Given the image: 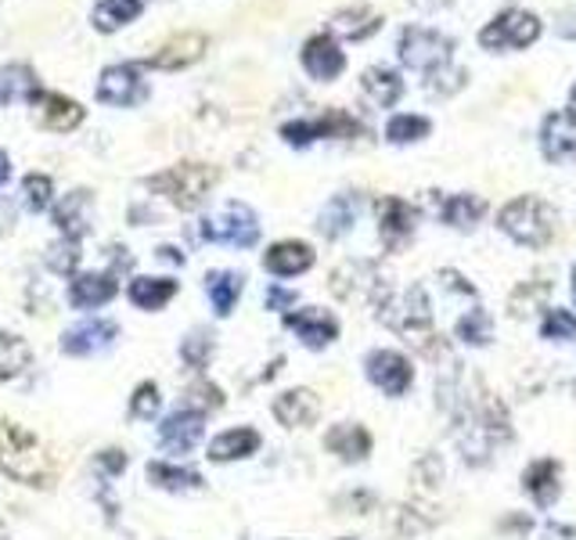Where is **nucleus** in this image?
<instances>
[{
	"label": "nucleus",
	"instance_id": "obj_9",
	"mask_svg": "<svg viewBox=\"0 0 576 540\" xmlns=\"http://www.w3.org/2000/svg\"><path fill=\"white\" fill-rule=\"evenodd\" d=\"M202 436H206V415L192 411V407H181V411H173L158 421L155 440L166 455H192Z\"/></svg>",
	"mask_w": 576,
	"mask_h": 540
},
{
	"label": "nucleus",
	"instance_id": "obj_37",
	"mask_svg": "<svg viewBox=\"0 0 576 540\" xmlns=\"http://www.w3.org/2000/svg\"><path fill=\"white\" fill-rule=\"evenodd\" d=\"M40 91L37 77L25 65H8L0 72V101H14V98H33Z\"/></svg>",
	"mask_w": 576,
	"mask_h": 540
},
{
	"label": "nucleus",
	"instance_id": "obj_27",
	"mask_svg": "<svg viewBox=\"0 0 576 540\" xmlns=\"http://www.w3.org/2000/svg\"><path fill=\"white\" fill-rule=\"evenodd\" d=\"M241 288H245V277L238 271H209L206 274V292H209V303L216 317H230L235 306L241 299Z\"/></svg>",
	"mask_w": 576,
	"mask_h": 540
},
{
	"label": "nucleus",
	"instance_id": "obj_34",
	"mask_svg": "<svg viewBox=\"0 0 576 540\" xmlns=\"http://www.w3.org/2000/svg\"><path fill=\"white\" fill-rule=\"evenodd\" d=\"M216 354V339L206 332V328H195V332H187L184 335V343H181V360L187 364L192 371H206L209 368V360Z\"/></svg>",
	"mask_w": 576,
	"mask_h": 540
},
{
	"label": "nucleus",
	"instance_id": "obj_17",
	"mask_svg": "<svg viewBox=\"0 0 576 540\" xmlns=\"http://www.w3.org/2000/svg\"><path fill=\"white\" fill-rule=\"evenodd\" d=\"M541 152L547 163H569L576 155V120L569 112H552L541 123Z\"/></svg>",
	"mask_w": 576,
	"mask_h": 540
},
{
	"label": "nucleus",
	"instance_id": "obj_8",
	"mask_svg": "<svg viewBox=\"0 0 576 540\" xmlns=\"http://www.w3.org/2000/svg\"><path fill=\"white\" fill-rule=\"evenodd\" d=\"M148 98V80L141 77V65H109L97 80V101L112 109H134Z\"/></svg>",
	"mask_w": 576,
	"mask_h": 540
},
{
	"label": "nucleus",
	"instance_id": "obj_50",
	"mask_svg": "<svg viewBox=\"0 0 576 540\" xmlns=\"http://www.w3.org/2000/svg\"><path fill=\"white\" fill-rule=\"evenodd\" d=\"M0 540H11V533H8V527H4V522H0Z\"/></svg>",
	"mask_w": 576,
	"mask_h": 540
},
{
	"label": "nucleus",
	"instance_id": "obj_29",
	"mask_svg": "<svg viewBox=\"0 0 576 540\" xmlns=\"http://www.w3.org/2000/svg\"><path fill=\"white\" fill-rule=\"evenodd\" d=\"M360 91H364V98L371 101V105H379V109H393L397 101L403 98V80L397 77L393 69L374 65V69L364 72V77H360Z\"/></svg>",
	"mask_w": 576,
	"mask_h": 540
},
{
	"label": "nucleus",
	"instance_id": "obj_11",
	"mask_svg": "<svg viewBox=\"0 0 576 540\" xmlns=\"http://www.w3.org/2000/svg\"><path fill=\"white\" fill-rule=\"evenodd\" d=\"M115 335H120V325L109 320V317L80 320V325H72V328L62 332V354H69V357L101 354V349H109L115 343Z\"/></svg>",
	"mask_w": 576,
	"mask_h": 540
},
{
	"label": "nucleus",
	"instance_id": "obj_43",
	"mask_svg": "<svg viewBox=\"0 0 576 540\" xmlns=\"http://www.w3.org/2000/svg\"><path fill=\"white\" fill-rule=\"evenodd\" d=\"M48 264H51V271H58V274H76V264H80V242H76V238L54 242L51 249H48Z\"/></svg>",
	"mask_w": 576,
	"mask_h": 540
},
{
	"label": "nucleus",
	"instance_id": "obj_18",
	"mask_svg": "<svg viewBox=\"0 0 576 540\" xmlns=\"http://www.w3.org/2000/svg\"><path fill=\"white\" fill-rule=\"evenodd\" d=\"M206 37L202 33H177V37H169L163 48H158L152 58H148V65L152 69H163V72H181L187 65H195L202 54H206Z\"/></svg>",
	"mask_w": 576,
	"mask_h": 540
},
{
	"label": "nucleus",
	"instance_id": "obj_39",
	"mask_svg": "<svg viewBox=\"0 0 576 540\" xmlns=\"http://www.w3.org/2000/svg\"><path fill=\"white\" fill-rule=\"evenodd\" d=\"M22 202L29 213H43L54 202V181L48 173H29L22 181Z\"/></svg>",
	"mask_w": 576,
	"mask_h": 540
},
{
	"label": "nucleus",
	"instance_id": "obj_10",
	"mask_svg": "<svg viewBox=\"0 0 576 540\" xmlns=\"http://www.w3.org/2000/svg\"><path fill=\"white\" fill-rule=\"evenodd\" d=\"M360 123L346 112H328L321 120H292L281 126V137L292 144V149H307V144L321 137H357Z\"/></svg>",
	"mask_w": 576,
	"mask_h": 540
},
{
	"label": "nucleus",
	"instance_id": "obj_13",
	"mask_svg": "<svg viewBox=\"0 0 576 540\" xmlns=\"http://www.w3.org/2000/svg\"><path fill=\"white\" fill-rule=\"evenodd\" d=\"M29 105H33V115L43 130H54V134H69V130H76L83 123V105L80 101H72L65 94H54V91H37L29 98Z\"/></svg>",
	"mask_w": 576,
	"mask_h": 540
},
{
	"label": "nucleus",
	"instance_id": "obj_46",
	"mask_svg": "<svg viewBox=\"0 0 576 540\" xmlns=\"http://www.w3.org/2000/svg\"><path fill=\"white\" fill-rule=\"evenodd\" d=\"M296 292L292 288H278V285H270L267 288V310H274V314H278V310H288V306H296Z\"/></svg>",
	"mask_w": 576,
	"mask_h": 540
},
{
	"label": "nucleus",
	"instance_id": "obj_20",
	"mask_svg": "<svg viewBox=\"0 0 576 540\" xmlns=\"http://www.w3.org/2000/svg\"><path fill=\"white\" fill-rule=\"evenodd\" d=\"M313 249L307 242H296V238H285V242H274L270 249L264 253V267L274 277H299L313 267Z\"/></svg>",
	"mask_w": 576,
	"mask_h": 540
},
{
	"label": "nucleus",
	"instance_id": "obj_6",
	"mask_svg": "<svg viewBox=\"0 0 576 540\" xmlns=\"http://www.w3.org/2000/svg\"><path fill=\"white\" fill-rule=\"evenodd\" d=\"M541 37V19L533 11H501L494 22L480 29V43L486 51H518Z\"/></svg>",
	"mask_w": 576,
	"mask_h": 540
},
{
	"label": "nucleus",
	"instance_id": "obj_51",
	"mask_svg": "<svg viewBox=\"0 0 576 540\" xmlns=\"http://www.w3.org/2000/svg\"><path fill=\"white\" fill-rule=\"evenodd\" d=\"M573 299H576V267H573Z\"/></svg>",
	"mask_w": 576,
	"mask_h": 540
},
{
	"label": "nucleus",
	"instance_id": "obj_5",
	"mask_svg": "<svg viewBox=\"0 0 576 540\" xmlns=\"http://www.w3.org/2000/svg\"><path fill=\"white\" fill-rule=\"evenodd\" d=\"M454 58V40L436 33V29H425V26H411L400 33V62L414 69V72H440L451 65Z\"/></svg>",
	"mask_w": 576,
	"mask_h": 540
},
{
	"label": "nucleus",
	"instance_id": "obj_52",
	"mask_svg": "<svg viewBox=\"0 0 576 540\" xmlns=\"http://www.w3.org/2000/svg\"><path fill=\"white\" fill-rule=\"evenodd\" d=\"M342 540H353V537H342Z\"/></svg>",
	"mask_w": 576,
	"mask_h": 540
},
{
	"label": "nucleus",
	"instance_id": "obj_48",
	"mask_svg": "<svg viewBox=\"0 0 576 540\" xmlns=\"http://www.w3.org/2000/svg\"><path fill=\"white\" fill-rule=\"evenodd\" d=\"M8 177H11V159L0 152V184H4Z\"/></svg>",
	"mask_w": 576,
	"mask_h": 540
},
{
	"label": "nucleus",
	"instance_id": "obj_4",
	"mask_svg": "<svg viewBox=\"0 0 576 540\" xmlns=\"http://www.w3.org/2000/svg\"><path fill=\"white\" fill-rule=\"evenodd\" d=\"M198 235L206 242L235 245V249H253L259 242V216L245 202H224L220 210L198 224Z\"/></svg>",
	"mask_w": 576,
	"mask_h": 540
},
{
	"label": "nucleus",
	"instance_id": "obj_40",
	"mask_svg": "<svg viewBox=\"0 0 576 540\" xmlns=\"http://www.w3.org/2000/svg\"><path fill=\"white\" fill-rule=\"evenodd\" d=\"M541 335H544V339H552V343H569V339H576V314L558 310V306L544 310Z\"/></svg>",
	"mask_w": 576,
	"mask_h": 540
},
{
	"label": "nucleus",
	"instance_id": "obj_12",
	"mask_svg": "<svg viewBox=\"0 0 576 540\" xmlns=\"http://www.w3.org/2000/svg\"><path fill=\"white\" fill-rule=\"evenodd\" d=\"M285 328L292 332L307 349H325L339 339V320L328 310H321V306H307V310L285 314Z\"/></svg>",
	"mask_w": 576,
	"mask_h": 540
},
{
	"label": "nucleus",
	"instance_id": "obj_1",
	"mask_svg": "<svg viewBox=\"0 0 576 540\" xmlns=\"http://www.w3.org/2000/svg\"><path fill=\"white\" fill-rule=\"evenodd\" d=\"M0 472L33 490H51L58 476L48 444L11 418H0Z\"/></svg>",
	"mask_w": 576,
	"mask_h": 540
},
{
	"label": "nucleus",
	"instance_id": "obj_32",
	"mask_svg": "<svg viewBox=\"0 0 576 540\" xmlns=\"http://www.w3.org/2000/svg\"><path fill=\"white\" fill-rule=\"evenodd\" d=\"M379 26H382L379 14H374L371 8H364V4H357V8L339 11L336 19H331V33L346 37V40H364V37H371Z\"/></svg>",
	"mask_w": 576,
	"mask_h": 540
},
{
	"label": "nucleus",
	"instance_id": "obj_16",
	"mask_svg": "<svg viewBox=\"0 0 576 540\" xmlns=\"http://www.w3.org/2000/svg\"><path fill=\"white\" fill-rule=\"evenodd\" d=\"M299 62H302V69H307L313 80L328 83V80H336L339 72L346 69V54L339 51L336 37H328V33H317V37H310L307 43H302V54H299Z\"/></svg>",
	"mask_w": 576,
	"mask_h": 540
},
{
	"label": "nucleus",
	"instance_id": "obj_2",
	"mask_svg": "<svg viewBox=\"0 0 576 540\" xmlns=\"http://www.w3.org/2000/svg\"><path fill=\"white\" fill-rule=\"evenodd\" d=\"M497 227L526 249H544L558 231V213L537 195H518L497 213Z\"/></svg>",
	"mask_w": 576,
	"mask_h": 540
},
{
	"label": "nucleus",
	"instance_id": "obj_49",
	"mask_svg": "<svg viewBox=\"0 0 576 540\" xmlns=\"http://www.w3.org/2000/svg\"><path fill=\"white\" fill-rule=\"evenodd\" d=\"M569 115L576 120V83H573V91H569Z\"/></svg>",
	"mask_w": 576,
	"mask_h": 540
},
{
	"label": "nucleus",
	"instance_id": "obj_23",
	"mask_svg": "<svg viewBox=\"0 0 576 540\" xmlns=\"http://www.w3.org/2000/svg\"><path fill=\"white\" fill-rule=\"evenodd\" d=\"M523 487H526V493H529L537 508H552L558 501V493H562V469H558V461H552V458L533 461L529 469L523 472Z\"/></svg>",
	"mask_w": 576,
	"mask_h": 540
},
{
	"label": "nucleus",
	"instance_id": "obj_31",
	"mask_svg": "<svg viewBox=\"0 0 576 540\" xmlns=\"http://www.w3.org/2000/svg\"><path fill=\"white\" fill-rule=\"evenodd\" d=\"M141 0H97V8L91 14V22L97 33H115V29L130 26L141 14Z\"/></svg>",
	"mask_w": 576,
	"mask_h": 540
},
{
	"label": "nucleus",
	"instance_id": "obj_26",
	"mask_svg": "<svg viewBox=\"0 0 576 540\" xmlns=\"http://www.w3.org/2000/svg\"><path fill=\"white\" fill-rule=\"evenodd\" d=\"M357 210H360L357 195H336L321 210V216H317V231H321V235L331 238V242L342 238V235H350L353 224H357Z\"/></svg>",
	"mask_w": 576,
	"mask_h": 540
},
{
	"label": "nucleus",
	"instance_id": "obj_38",
	"mask_svg": "<svg viewBox=\"0 0 576 540\" xmlns=\"http://www.w3.org/2000/svg\"><path fill=\"white\" fill-rule=\"evenodd\" d=\"M432 123L425 120V115H393V120L385 123V141L389 144H414L429 137Z\"/></svg>",
	"mask_w": 576,
	"mask_h": 540
},
{
	"label": "nucleus",
	"instance_id": "obj_22",
	"mask_svg": "<svg viewBox=\"0 0 576 540\" xmlns=\"http://www.w3.org/2000/svg\"><path fill=\"white\" fill-rule=\"evenodd\" d=\"M414 224H418V213L411 202L403 198H382L379 202V235L385 245H403L414 235Z\"/></svg>",
	"mask_w": 576,
	"mask_h": 540
},
{
	"label": "nucleus",
	"instance_id": "obj_21",
	"mask_svg": "<svg viewBox=\"0 0 576 540\" xmlns=\"http://www.w3.org/2000/svg\"><path fill=\"white\" fill-rule=\"evenodd\" d=\"M325 450L336 455L339 461L357 465L371 455V432L364 426H357V421H339V426H331L325 432Z\"/></svg>",
	"mask_w": 576,
	"mask_h": 540
},
{
	"label": "nucleus",
	"instance_id": "obj_30",
	"mask_svg": "<svg viewBox=\"0 0 576 540\" xmlns=\"http://www.w3.org/2000/svg\"><path fill=\"white\" fill-rule=\"evenodd\" d=\"M33 364V346H29L22 335L14 332H0V383H11L29 371Z\"/></svg>",
	"mask_w": 576,
	"mask_h": 540
},
{
	"label": "nucleus",
	"instance_id": "obj_24",
	"mask_svg": "<svg viewBox=\"0 0 576 540\" xmlns=\"http://www.w3.org/2000/svg\"><path fill=\"white\" fill-rule=\"evenodd\" d=\"M148 483L158 487V490H169V493H192V490H202L206 487V479L202 472L187 469V465H173V461H148Z\"/></svg>",
	"mask_w": 576,
	"mask_h": 540
},
{
	"label": "nucleus",
	"instance_id": "obj_35",
	"mask_svg": "<svg viewBox=\"0 0 576 540\" xmlns=\"http://www.w3.org/2000/svg\"><path fill=\"white\" fill-rule=\"evenodd\" d=\"M454 335L465 346H486L490 339H494V320L486 317V310H469V314H461L457 317V325H454Z\"/></svg>",
	"mask_w": 576,
	"mask_h": 540
},
{
	"label": "nucleus",
	"instance_id": "obj_15",
	"mask_svg": "<svg viewBox=\"0 0 576 540\" xmlns=\"http://www.w3.org/2000/svg\"><path fill=\"white\" fill-rule=\"evenodd\" d=\"M115 292H120V285H115V277L109 271H83L72 274L65 296L76 310H97V306L115 299Z\"/></svg>",
	"mask_w": 576,
	"mask_h": 540
},
{
	"label": "nucleus",
	"instance_id": "obj_53",
	"mask_svg": "<svg viewBox=\"0 0 576 540\" xmlns=\"http://www.w3.org/2000/svg\"><path fill=\"white\" fill-rule=\"evenodd\" d=\"M0 105H4V101H0Z\"/></svg>",
	"mask_w": 576,
	"mask_h": 540
},
{
	"label": "nucleus",
	"instance_id": "obj_41",
	"mask_svg": "<svg viewBox=\"0 0 576 540\" xmlns=\"http://www.w3.org/2000/svg\"><path fill=\"white\" fill-rule=\"evenodd\" d=\"M158 407H163V393H158L155 383H141L134 389V397H130V415L141 421H152L158 415Z\"/></svg>",
	"mask_w": 576,
	"mask_h": 540
},
{
	"label": "nucleus",
	"instance_id": "obj_19",
	"mask_svg": "<svg viewBox=\"0 0 576 540\" xmlns=\"http://www.w3.org/2000/svg\"><path fill=\"white\" fill-rule=\"evenodd\" d=\"M264 447V436L253 426H235V429H224L216 440L209 444V461L213 465H230V461H245L253 458L256 450Z\"/></svg>",
	"mask_w": 576,
	"mask_h": 540
},
{
	"label": "nucleus",
	"instance_id": "obj_47",
	"mask_svg": "<svg viewBox=\"0 0 576 540\" xmlns=\"http://www.w3.org/2000/svg\"><path fill=\"white\" fill-rule=\"evenodd\" d=\"M547 537H562V540H576V530H569V527H547Z\"/></svg>",
	"mask_w": 576,
	"mask_h": 540
},
{
	"label": "nucleus",
	"instance_id": "obj_14",
	"mask_svg": "<svg viewBox=\"0 0 576 540\" xmlns=\"http://www.w3.org/2000/svg\"><path fill=\"white\" fill-rule=\"evenodd\" d=\"M270 411L285 429H310L313 421L321 418V397L307 386H296V389H285L281 397L270 404Z\"/></svg>",
	"mask_w": 576,
	"mask_h": 540
},
{
	"label": "nucleus",
	"instance_id": "obj_36",
	"mask_svg": "<svg viewBox=\"0 0 576 540\" xmlns=\"http://www.w3.org/2000/svg\"><path fill=\"white\" fill-rule=\"evenodd\" d=\"M547 296H552V282H523V285H518V288L512 292L508 314H512V317H529V314H537Z\"/></svg>",
	"mask_w": 576,
	"mask_h": 540
},
{
	"label": "nucleus",
	"instance_id": "obj_45",
	"mask_svg": "<svg viewBox=\"0 0 576 540\" xmlns=\"http://www.w3.org/2000/svg\"><path fill=\"white\" fill-rule=\"evenodd\" d=\"M94 465H97V472H105L109 479H115V476H123V469H126V455L120 447H109V450H101Z\"/></svg>",
	"mask_w": 576,
	"mask_h": 540
},
{
	"label": "nucleus",
	"instance_id": "obj_3",
	"mask_svg": "<svg viewBox=\"0 0 576 540\" xmlns=\"http://www.w3.org/2000/svg\"><path fill=\"white\" fill-rule=\"evenodd\" d=\"M144 184H148V192L163 195L177 210H195L220 184V170L209 163H177L163 173H152Z\"/></svg>",
	"mask_w": 576,
	"mask_h": 540
},
{
	"label": "nucleus",
	"instance_id": "obj_25",
	"mask_svg": "<svg viewBox=\"0 0 576 540\" xmlns=\"http://www.w3.org/2000/svg\"><path fill=\"white\" fill-rule=\"evenodd\" d=\"M126 296H130V303L137 306V310L155 314V310H163V306H166L173 296H177V282H173V277L141 274V277H134V282H130Z\"/></svg>",
	"mask_w": 576,
	"mask_h": 540
},
{
	"label": "nucleus",
	"instance_id": "obj_28",
	"mask_svg": "<svg viewBox=\"0 0 576 540\" xmlns=\"http://www.w3.org/2000/svg\"><path fill=\"white\" fill-rule=\"evenodd\" d=\"M54 224L62 227L65 238H83L86 227H91V195L86 192H72L54 206Z\"/></svg>",
	"mask_w": 576,
	"mask_h": 540
},
{
	"label": "nucleus",
	"instance_id": "obj_42",
	"mask_svg": "<svg viewBox=\"0 0 576 540\" xmlns=\"http://www.w3.org/2000/svg\"><path fill=\"white\" fill-rule=\"evenodd\" d=\"M187 407L198 411V415H209V411H216V407H224V389L202 378V383H195L192 389H187Z\"/></svg>",
	"mask_w": 576,
	"mask_h": 540
},
{
	"label": "nucleus",
	"instance_id": "obj_44",
	"mask_svg": "<svg viewBox=\"0 0 576 540\" xmlns=\"http://www.w3.org/2000/svg\"><path fill=\"white\" fill-rule=\"evenodd\" d=\"M414 483H418V487H425V490H436V487L443 483V465H440L436 455H429V458L418 461V469H414Z\"/></svg>",
	"mask_w": 576,
	"mask_h": 540
},
{
	"label": "nucleus",
	"instance_id": "obj_33",
	"mask_svg": "<svg viewBox=\"0 0 576 540\" xmlns=\"http://www.w3.org/2000/svg\"><path fill=\"white\" fill-rule=\"evenodd\" d=\"M486 213V202L480 195H451L443 202V224L454 227V231H472L475 224H480V216Z\"/></svg>",
	"mask_w": 576,
	"mask_h": 540
},
{
	"label": "nucleus",
	"instance_id": "obj_7",
	"mask_svg": "<svg viewBox=\"0 0 576 540\" xmlns=\"http://www.w3.org/2000/svg\"><path fill=\"white\" fill-rule=\"evenodd\" d=\"M364 375L385 397H403L414 386V364L400 349H371L364 357Z\"/></svg>",
	"mask_w": 576,
	"mask_h": 540
}]
</instances>
